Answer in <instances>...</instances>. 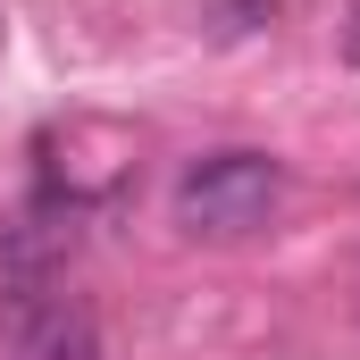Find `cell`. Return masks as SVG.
<instances>
[{"mask_svg":"<svg viewBox=\"0 0 360 360\" xmlns=\"http://www.w3.org/2000/svg\"><path fill=\"white\" fill-rule=\"evenodd\" d=\"M276 201H285V168L269 151H201L176 176L168 210H176V226L193 243H243L276 218Z\"/></svg>","mask_w":360,"mask_h":360,"instance_id":"cell-1","label":"cell"},{"mask_svg":"<svg viewBox=\"0 0 360 360\" xmlns=\"http://www.w3.org/2000/svg\"><path fill=\"white\" fill-rule=\"evenodd\" d=\"M0 360H101V319L59 285H0Z\"/></svg>","mask_w":360,"mask_h":360,"instance_id":"cell-2","label":"cell"},{"mask_svg":"<svg viewBox=\"0 0 360 360\" xmlns=\"http://www.w3.org/2000/svg\"><path fill=\"white\" fill-rule=\"evenodd\" d=\"M285 8H293V0H201L210 34H226V42H243V34H269Z\"/></svg>","mask_w":360,"mask_h":360,"instance_id":"cell-3","label":"cell"},{"mask_svg":"<svg viewBox=\"0 0 360 360\" xmlns=\"http://www.w3.org/2000/svg\"><path fill=\"white\" fill-rule=\"evenodd\" d=\"M344 59H352V68H360V8H352V17H344Z\"/></svg>","mask_w":360,"mask_h":360,"instance_id":"cell-4","label":"cell"}]
</instances>
